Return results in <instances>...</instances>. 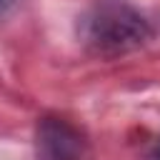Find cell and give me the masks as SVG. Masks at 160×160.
<instances>
[{
    "instance_id": "cell-1",
    "label": "cell",
    "mask_w": 160,
    "mask_h": 160,
    "mask_svg": "<svg viewBox=\"0 0 160 160\" xmlns=\"http://www.w3.org/2000/svg\"><path fill=\"white\" fill-rule=\"evenodd\" d=\"M80 38L98 55H122L148 42V20L125 0H98L80 18Z\"/></svg>"
},
{
    "instance_id": "cell-2",
    "label": "cell",
    "mask_w": 160,
    "mask_h": 160,
    "mask_svg": "<svg viewBox=\"0 0 160 160\" xmlns=\"http://www.w3.org/2000/svg\"><path fill=\"white\" fill-rule=\"evenodd\" d=\"M80 138L58 120H45L38 130V155L40 160H78Z\"/></svg>"
},
{
    "instance_id": "cell-3",
    "label": "cell",
    "mask_w": 160,
    "mask_h": 160,
    "mask_svg": "<svg viewBox=\"0 0 160 160\" xmlns=\"http://www.w3.org/2000/svg\"><path fill=\"white\" fill-rule=\"evenodd\" d=\"M12 2H15V0H0V12H5V10L12 5Z\"/></svg>"
}]
</instances>
